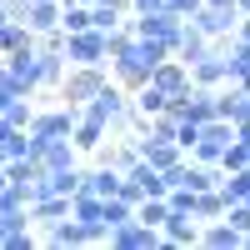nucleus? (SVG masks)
Returning a JSON list of instances; mask_svg holds the SVG:
<instances>
[{"mask_svg": "<svg viewBox=\"0 0 250 250\" xmlns=\"http://www.w3.org/2000/svg\"><path fill=\"white\" fill-rule=\"evenodd\" d=\"M80 110H85V115H95L110 135H125V130H130V90H125V85H115V80H105V85H100V90H95Z\"/></svg>", "mask_w": 250, "mask_h": 250, "instance_id": "nucleus-1", "label": "nucleus"}, {"mask_svg": "<svg viewBox=\"0 0 250 250\" xmlns=\"http://www.w3.org/2000/svg\"><path fill=\"white\" fill-rule=\"evenodd\" d=\"M120 30H125V25H120ZM120 30H115V35H120ZM115 35L95 30V25L75 30V35H65V60H70V65H110V45H115Z\"/></svg>", "mask_w": 250, "mask_h": 250, "instance_id": "nucleus-2", "label": "nucleus"}, {"mask_svg": "<svg viewBox=\"0 0 250 250\" xmlns=\"http://www.w3.org/2000/svg\"><path fill=\"white\" fill-rule=\"evenodd\" d=\"M180 25H185V20H180V15H170V10H140V15L125 20V30H130V35H140V40H160L165 50H175Z\"/></svg>", "mask_w": 250, "mask_h": 250, "instance_id": "nucleus-3", "label": "nucleus"}, {"mask_svg": "<svg viewBox=\"0 0 250 250\" xmlns=\"http://www.w3.org/2000/svg\"><path fill=\"white\" fill-rule=\"evenodd\" d=\"M110 80V65H70L65 70V80H60V100H65V105H85V100L100 90Z\"/></svg>", "mask_w": 250, "mask_h": 250, "instance_id": "nucleus-4", "label": "nucleus"}, {"mask_svg": "<svg viewBox=\"0 0 250 250\" xmlns=\"http://www.w3.org/2000/svg\"><path fill=\"white\" fill-rule=\"evenodd\" d=\"M0 60H5V70H10V80H15L20 95H35L40 90V50H35V40H30V45H15L10 55H0Z\"/></svg>", "mask_w": 250, "mask_h": 250, "instance_id": "nucleus-5", "label": "nucleus"}, {"mask_svg": "<svg viewBox=\"0 0 250 250\" xmlns=\"http://www.w3.org/2000/svg\"><path fill=\"white\" fill-rule=\"evenodd\" d=\"M75 120H80V105H50V110H35L25 130L35 140H55V135H70Z\"/></svg>", "mask_w": 250, "mask_h": 250, "instance_id": "nucleus-6", "label": "nucleus"}, {"mask_svg": "<svg viewBox=\"0 0 250 250\" xmlns=\"http://www.w3.org/2000/svg\"><path fill=\"white\" fill-rule=\"evenodd\" d=\"M110 250H160V230L155 225H145V220H125V225H110V235H105Z\"/></svg>", "mask_w": 250, "mask_h": 250, "instance_id": "nucleus-7", "label": "nucleus"}, {"mask_svg": "<svg viewBox=\"0 0 250 250\" xmlns=\"http://www.w3.org/2000/svg\"><path fill=\"white\" fill-rule=\"evenodd\" d=\"M185 20H190V25H195L200 35L225 40V35H235V20H240V10H235V5H210V0H205V5H200L195 15H185Z\"/></svg>", "mask_w": 250, "mask_h": 250, "instance_id": "nucleus-8", "label": "nucleus"}, {"mask_svg": "<svg viewBox=\"0 0 250 250\" xmlns=\"http://www.w3.org/2000/svg\"><path fill=\"white\" fill-rule=\"evenodd\" d=\"M195 235H200V220L190 210H165V220H160V250H190Z\"/></svg>", "mask_w": 250, "mask_h": 250, "instance_id": "nucleus-9", "label": "nucleus"}, {"mask_svg": "<svg viewBox=\"0 0 250 250\" xmlns=\"http://www.w3.org/2000/svg\"><path fill=\"white\" fill-rule=\"evenodd\" d=\"M190 85H210V90L225 85V40H210V50L190 65Z\"/></svg>", "mask_w": 250, "mask_h": 250, "instance_id": "nucleus-10", "label": "nucleus"}, {"mask_svg": "<svg viewBox=\"0 0 250 250\" xmlns=\"http://www.w3.org/2000/svg\"><path fill=\"white\" fill-rule=\"evenodd\" d=\"M150 85H155L160 95H170V100H175V95H185V90H190V65H180L175 55H165L160 65L150 70Z\"/></svg>", "mask_w": 250, "mask_h": 250, "instance_id": "nucleus-11", "label": "nucleus"}, {"mask_svg": "<svg viewBox=\"0 0 250 250\" xmlns=\"http://www.w3.org/2000/svg\"><path fill=\"white\" fill-rule=\"evenodd\" d=\"M225 85H250V40L225 35Z\"/></svg>", "mask_w": 250, "mask_h": 250, "instance_id": "nucleus-12", "label": "nucleus"}, {"mask_svg": "<svg viewBox=\"0 0 250 250\" xmlns=\"http://www.w3.org/2000/svg\"><path fill=\"white\" fill-rule=\"evenodd\" d=\"M195 245H205V250H235L240 245V230L230 220H200V235H195Z\"/></svg>", "mask_w": 250, "mask_h": 250, "instance_id": "nucleus-13", "label": "nucleus"}, {"mask_svg": "<svg viewBox=\"0 0 250 250\" xmlns=\"http://www.w3.org/2000/svg\"><path fill=\"white\" fill-rule=\"evenodd\" d=\"M70 165H80V150L70 135H55L45 140V150H40V170H70Z\"/></svg>", "mask_w": 250, "mask_h": 250, "instance_id": "nucleus-14", "label": "nucleus"}, {"mask_svg": "<svg viewBox=\"0 0 250 250\" xmlns=\"http://www.w3.org/2000/svg\"><path fill=\"white\" fill-rule=\"evenodd\" d=\"M30 25V35H45V30H60V0H30L25 15H20Z\"/></svg>", "mask_w": 250, "mask_h": 250, "instance_id": "nucleus-15", "label": "nucleus"}, {"mask_svg": "<svg viewBox=\"0 0 250 250\" xmlns=\"http://www.w3.org/2000/svg\"><path fill=\"white\" fill-rule=\"evenodd\" d=\"M135 145H140V160H150L155 170H165V165H175L185 155L175 140H155V135H135Z\"/></svg>", "mask_w": 250, "mask_h": 250, "instance_id": "nucleus-16", "label": "nucleus"}, {"mask_svg": "<svg viewBox=\"0 0 250 250\" xmlns=\"http://www.w3.org/2000/svg\"><path fill=\"white\" fill-rule=\"evenodd\" d=\"M205 50H210V35H200L190 20H185V25H180V40H175V50H170V55L180 60V65H195Z\"/></svg>", "mask_w": 250, "mask_h": 250, "instance_id": "nucleus-17", "label": "nucleus"}, {"mask_svg": "<svg viewBox=\"0 0 250 250\" xmlns=\"http://www.w3.org/2000/svg\"><path fill=\"white\" fill-rule=\"evenodd\" d=\"M25 210H30V225H50L60 215H70V195H35Z\"/></svg>", "mask_w": 250, "mask_h": 250, "instance_id": "nucleus-18", "label": "nucleus"}, {"mask_svg": "<svg viewBox=\"0 0 250 250\" xmlns=\"http://www.w3.org/2000/svg\"><path fill=\"white\" fill-rule=\"evenodd\" d=\"M120 175L125 170H115V165H95V170H85V180H80V190H90V195H115L120 190Z\"/></svg>", "mask_w": 250, "mask_h": 250, "instance_id": "nucleus-19", "label": "nucleus"}, {"mask_svg": "<svg viewBox=\"0 0 250 250\" xmlns=\"http://www.w3.org/2000/svg\"><path fill=\"white\" fill-rule=\"evenodd\" d=\"M70 140H75V150H95L100 140H110V130H105V125H100L95 115H85V110H80V120H75Z\"/></svg>", "mask_w": 250, "mask_h": 250, "instance_id": "nucleus-20", "label": "nucleus"}, {"mask_svg": "<svg viewBox=\"0 0 250 250\" xmlns=\"http://www.w3.org/2000/svg\"><path fill=\"white\" fill-rule=\"evenodd\" d=\"M45 240H50V245H85V230H80L75 215H60V220L45 225Z\"/></svg>", "mask_w": 250, "mask_h": 250, "instance_id": "nucleus-21", "label": "nucleus"}, {"mask_svg": "<svg viewBox=\"0 0 250 250\" xmlns=\"http://www.w3.org/2000/svg\"><path fill=\"white\" fill-rule=\"evenodd\" d=\"M125 175H130V180L140 185V195H165V175L155 170L150 160H135V165H130V170H125Z\"/></svg>", "mask_w": 250, "mask_h": 250, "instance_id": "nucleus-22", "label": "nucleus"}, {"mask_svg": "<svg viewBox=\"0 0 250 250\" xmlns=\"http://www.w3.org/2000/svg\"><path fill=\"white\" fill-rule=\"evenodd\" d=\"M190 215L195 220H220L225 215V195L220 190H195L190 195Z\"/></svg>", "mask_w": 250, "mask_h": 250, "instance_id": "nucleus-23", "label": "nucleus"}, {"mask_svg": "<svg viewBox=\"0 0 250 250\" xmlns=\"http://www.w3.org/2000/svg\"><path fill=\"white\" fill-rule=\"evenodd\" d=\"M65 70H70L65 55H45V50H40V90H55L60 80H65Z\"/></svg>", "mask_w": 250, "mask_h": 250, "instance_id": "nucleus-24", "label": "nucleus"}, {"mask_svg": "<svg viewBox=\"0 0 250 250\" xmlns=\"http://www.w3.org/2000/svg\"><path fill=\"white\" fill-rule=\"evenodd\" d=\"M90 25V5H80V0H60V30L75 35V30H85Z\"/></svg>", "mask_w": 250, "mask_h": 250, "instance_id": "nucleus-25", "label": "nucleus"}, {"mask_svg": "<svg viewBox=\"0 0 250 250\" xmlns=\"http://www.w3.org/2000/svg\"><path fill=\"white\" fill-rule=\"evenodd\" d=\"M35 170H40V160H30V155L5 160V180H10V185H20L25 195H30V180H35Z\"/></svg>", "mask_w": 250, "mask_h": 250, "instance_id": "nucleus-26", "label": "nucleus"}, {"mask_svg": "<svg viewBox=\"0 0 250 250\" xmlns=\"http://www.w3.org/2000/svg\"><path fill=\"white\" fill-rule=\"evenodd\" d=\"M130 215H135L130 200H120V195H105V200H100V220H105V225H125Z\"/></svg>", "mask_w": 250, "mask_h": 250, "instance_id": "nucleus-27", "label": "nucleus"}, {"mask_svg": "<svg viewBox=\"0 0 250 250\" xmlns=\"http://www.w3.org/2000/svg\"><path fill=\"white\" fill-rule=\"evenodd\" d=\"M90 25H95V30H105V35H115V30L125 25V15L110 10V5H90Z\"/></svg>", "mask_w": 250, "mask_h": 250, "instance_id": "nucleus-28", "label": "nucleus"}, {"mask_svg": "<svg viewBox=\"0 0 250 250\" xmlns=\"http://www.w3.org/2000/svg\"><path fill=\"white\" fill-rule=\"evenodd\" d=\"M225 220L240 230V245H245L250 240V200H230V205H225Z\"/></svg>", "mask_w": 250, "mask_h": 250, "instance_id": "nucleus-29", "label": "nucleus"}, {"mask_svg": "<svg viewBox=\"0 0 250 250\" xmlns=\"http://www.w3.org/2000/svg\"><path fill=\"white\" fill-rule=\"evenodd\" d=\"M0 115H5L10 125H20V130H25V125H30V115H35V105H30V95H15V100H10V105L0 110Z\"/></svg>", "mask_w": 250, "mask_h": 250, "instance_id": "nucleus-30", "label": "nucleus"}, {"mask_svg": "<svg viewBox=\"0 0 250 250\" xmlns=\"http://www.w3.org/2000/svg\"><path fill=\"white\" fill-rule=\"evenodd\" d=\"M145 135H155V140H175V115H170V110L150 115V125H145Z\"/></svg>", "mask_w": 250, "mask_h": 250, "instance_id": "nucleus-31", "label": "nucleus"}, {"mask_svg": "<svg viewBox=\"0 0 250 250\" xmlns=\"http://www.w3.org/2000/svg\"><path fill=\"white\" fill-rule=\"evenodd\" d=\"M240 165H250V145L230 140V145H225V155H220V170H240Z\"/></svg>", "mask_w": 250, "mask_h": 250, "instance_id": "nucleus-32", "label": "nucleus"}, {"mask_svg": "<svg viewBox=\"0 0 250 250\" xmlns=\"http://www.w3.org/2000/svg\"><path fill=\"white\" fill-rule=\"evenodd\" d=\"M0 150H5V160H20V155H30V130H10V140L0 145ZM35 160V155H30Z\"/></svg>", "mask_w": 250, "mask_h": 250, "instance_id": "nucleus-33", "label": "nucleus"}, {"mask_svg": "<svg viewBox=\"0 0 250 250\" xmlns=\"http://www.w3.org/2000/svg\"><path fill=\"white\" fill-rule=\"evenodd\" d=\"M195 135H200V125H195V120H175V145H180L185 155H190V145H195Z\"/></svg>", "mask_w": 250, "mask_h": 250, "instance_id": "nucleus-34", "label": "nucleus"}, {"mask_svg": "<svg viewBox=\"0 0 250 250\" xmlns=\"http://www.w3.org/2000/svg\"><path fill=\"white\" fill-rule=\"evenodd\" d=\"M200 5H205V0H160V10H170V15H180V20H185V15H195Z\"/></svg>", "mask_w": 250, "mask_h": 250, "instance_id": "nucleus-35", "label": "nucleus"}, {"mask_svg": "<svg viewBox=\"0 0 250 250\" xmlns=\"http://www.w3.org/2000/svg\"><path fill=\"white\" fill-rule=\"evenodd\" d=\"M140 10H160V0H130V15H140Z\"/></svg>", "mask_w": 250, "mask_h": 250, "instance_id": "nucleus-36", "label": "nucleus"}, {"mask_svg": "<svg viewBox=\"0 0 250 250\" xmlns=\"http://www.w3.org/2000/svg\"><path fill=\"white\" fill-rule=\"evenodd\" d=\"M235 35H240V40H250V15H240V20H235Z\"/></svg>", "mask_w": 250, "mask_h": 250, "instance_id": "nucleus-37", "label": "nucleus"}, {"mask_svg": "<svg viewBox=\"0 0 250 250\" xmlns=\"http://www.w3.org/2000/svg\"><path fill=\"white\" fill-rule=\"evenodd\" d=\"M235 10H240V15H250V0H235Z\"/></svg>", "mask_w": 250, "mask_h": 250, "instance_id": "nucleus-38", "label": "nucleus"}, {"mask_svg": "<svg viewBox=\"0 0 250 250\" xmlns=\"http://www.w3.org/2000/svg\"><path fill=\"white\" fill-rule=\"evenodd\" d=\"M210 5H235V0H210Z\"/></svg>", "mask_w": 250, "mask_h": 250, "instance_id": "nucleus-39", "label": "nucleus"}, {"mask_svg": "<svg viewBox=\"0 0 250 250\" xmlns=\"http://www.w3.org/2000/svg\"><path fill=\"white\" fill-rule=\"evenodd\" d=\"M0 10H10V0H0Z\"/></svg>", "mask_w": 250, "mask_h": 250, "instance_id": "nucleus-40", "label": "nucleus"}]
</instances>
